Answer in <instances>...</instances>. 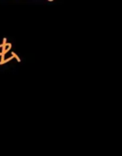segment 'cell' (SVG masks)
<instances>
[{
  "mask_svg": "<svg viewBox=\"0 0 122 156\" xmlns=\"http://www.w3.org/2000/svg\"><path fill=\"white\" fill-rule=\"evenodd\" d=\"M13 58H14V57L12 56V57H10V58H7V59H5V60L4 59L3 61H0V65H3V64H5V63H6V62H8V61H10V60H12Z\"/></svg>",
  "mask_w": 122,
  "mask_h": 156,
  "instance_id": "6da1fadb",
  "label": "cell"
},
{
  "mask_svg": "<svg viewBox=\"0 0 122 156\" xmlns=\"http://www.w3.org/2000/svg\"><path fill=\"white\" fill-rule=\"evenodd\" d=\"M12 56H13V57H14V58H15L17 60V62H20V61H21V60H20V58H18V56H17V55H16L15 52H12Z\"/></svg>",
  "mask_w": 122,
  "mask_h": 156,
  "instance_id": "7a4b0ae2",
  "label": "cell"
}]
</instances>
